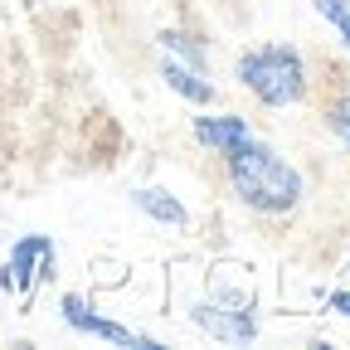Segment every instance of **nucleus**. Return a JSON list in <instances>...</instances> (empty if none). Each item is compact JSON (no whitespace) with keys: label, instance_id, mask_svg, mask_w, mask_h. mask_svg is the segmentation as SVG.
Segmentation results:
<instances>
[{"label":"nucleus","instance_id":"6e6552de","mask_svg":"<svg viewBox=\"0 0 350 350\" xmlns=\"http://www.w3.org/2000/svg\"><path fill=\"white\" fill-rule=\"evenodd\" d=\"M131 204H137L146 219L165 224V229H190V209L175 200L170 190H161V185H142V190H131Z\"/></svg>","mask_w":350,"mask_h":350},{"label":"nucleus","instance_id":"39448f33","mask_svg":"<svg viewBox=\"0 0 350 350\" xmlns=\"http://www.w3.org/2000/svg\"><path fill=\"white\" fill-rule=\"evenodd\" d=\"M190 321H195L200 331H209L214 340H224V345H248V340H258V317H253V312H239V306L195 301V306H190Z\"/></svg>","mask_w":350,"mask_h":350},{"label":"nucleus","instance_id":"20e7f679","mask_svg":"<svg viewBox=\"0 0 350 350\" xmlns=\"http://www.w3.org/2000/svg\"><path fill=\"white\" fill-rule=\"evenodd\" d=\"M59 312H64V321H68L78 336H93V340H107V345H156V336L131 331V326L103 317L83 292H64V297H59Z\"/></svg>","mask_w":350,"mask_h":350},{"label":"nucleus","instance_id":"7ed1b4c3","mask_svg":"<svg viewBox=\"0 0 350 350\" xmlns=\"http://www.w3.org/2000/svg\"><path fill=\"white\" fill-rule=\"evenodd\" d=\"M54 262H59L54 239H44V234H25V239L10 248L5 268H0V287H5V292H20V297H29V292H34V282L54 278Z\"/></svg>","mask_w":350,"mask_h":350},{"label":"nucleus","instance_id":"1a4fd4ad","mask_svg":"<svg viewBox=\"0 0 350 350\" xmlns=\"http://www.w3.org/2000/svg\"><path fill=\"white\" fill-rule=\"evenodd\" d=\"M156 44H161V54H165V59L209 73V49H204V44H200L190 29H161V34H156Z\"/></svg>","mask_w":350,"mask_h":350},{"label":"nucleus","instance_id":"9b49d317","mask_svg":"<svg viewBox=\"0 0 350 350\" xmlns=\"http://www.w3.org/2000/svg\"><path fill=\"white\" fill-rule=\"evenodd\" d=\"M312 5H317V15L340 34V44L350 49V0H312Z\"/></svg>","mask_w":350,"mask_h":350},{"label":"nucleus","instance_id":"423d86ee","mask_svg":"<svg viewBox=\"0 0 350 350\" xmlns=\"http://www.w3.org/2000/svg\"><path fill=\"white\" fill-rule=\"evenodd\" d=\"M253 137V126H248V117H239V112H204V117H195V142L209 151V156H234L243 142Z\"/></svg>","mask_w":350,"mask_h":350},{"label":"nucleus","instance_id":"f257e3e1","mask_svg":"<svg viewBox=\"0 0 350 350\" xmlns=\"http://www.w3.org/2000/svg\"><path fill=\"white\" fill-rule=\"evenodd\" d=\"M224 175H229V190L239 195V204L262 214V219L292 214L301 204V195H306L301 170L282 151H273L268 142H258V137H248L234 156H224Z\"/></svg>","mask_w":350,"mask_h":350},{"label":"nucleus","instance_id":"0eeeda50","mask_svg":"<svg viewBox=\"0 0 350 350\" xmlns=\"http://www.w3.org/2000/svg\"><path fill=\"white\" fill-rule=\"evenodd\" d=\"M161 78H165L170 93H180V98L195 103V107H214V103H219V88L209 83V73L185 68V64H175V59H165V54H161Z\"/></svg>","mask_w":350,"mask_h":350},{"label":"nucleus","instance_id":"f03ea898","mask_svg":"<svg viewBox=\"0 0 350 350\" xmlns=\"http://www.w3.org/2000/svg\"><path fill=\"white\" fill-rule=\"evenodd\" d=\"M234 78L262 107H297L312 93V68H306L297 44H258V49H243L239 64H234Z\"/></svg>","mask_w":350,"mask_h":350},{"label":"nucleus","instance_id":"9d476101","mask_svg":"<svg viewBox=\"0 0 350 350\" xmlns=\"http://www.w3.org/2000/svg\"><path fill=\"white\" fill-rule=\"evenodd\" d=\"M321 126L331 131V137L350 151V93H336V98H326L321 103Z\"/></svg>","mask_w":350,"mask_h":350},{"label":"nucleus","instance_id":"f8f14e48","mask_svg":"<svg viewBox=\"0 0 350 350\" xmlns=\"http://www.w3.org/2000/svg\"><path fill=\"white\" fill-rule=\"evenodd\" d=\"M326 306H331V312H340V317L350 321V287H336V292H326Z\"/></svg>","mask_w":350,"mask_h":350}]
</instances>
